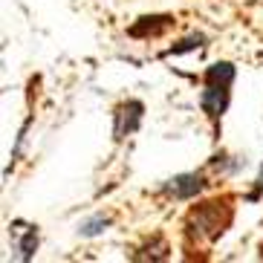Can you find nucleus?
<instances>
[{"instance_id": "obj_1", "label": "nucleus", "mask_w": 263, "mask_h": 263, "mask_svg": "<svg viewBox=\"0 0 263 263\" xmlns=\"http://www.w3.org/2000/svg\"><path fill=\"white\" fill-rule=\"evenodd\" d=\"M200 188H202V182H200L197 177H179V179H174L171 191L177 194V197H188V194L200 191Z\"/></svg>"}, {"instance_id": "obj_2", "label": "nucleus", "mask_w": 263, "mask_h": 263, "mask_svg": "<svg viewBox=\"0 0 263 263\" xmlns=\"http://www.w3.org/2000/svg\"><path fill=\"white\" fill-rule=\"evenodd\" d=\"M101 226H107V220H96V223H87L84 229H81V234L93 237V234H99V232H101Z\"/></svg>"}]
</instances>
